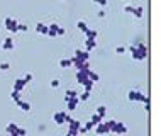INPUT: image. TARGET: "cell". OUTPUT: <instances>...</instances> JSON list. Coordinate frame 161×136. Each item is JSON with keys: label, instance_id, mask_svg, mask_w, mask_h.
Returning a JSON list of instances; mask_svg holds the SVG:
<instances>
[{"label": "cell", "instance_id": "3957f363", "mask_svg": "<svg viewBox=\"0 0 161 136\" xmlns=\"http://www.w3.org/2000/svg\"><path fill=\"white\" fill-rule=\"evenodd\" d=\"M127 99L132 101V102H144V104H149V99L142 94V92H139V90H129Z\"/></svg>", "mask_w": 161, "mask_h": 136}, {"label": "cell", "instance_id": "52a82bcc", "mask_svg": "<svg viewBox=\"0 0 161 136\" xmlns=\"http://www.w3.org/2000/svg\"><path fill=\"white\" fill-rule=\"evenodd\" d=\"M76 82L80 83V85H87L88 82V70H85V72H76Z\"/></svg>", "mask_w": 161, "mask_h": 136}, {"label": "cell", "instance_id": "4316f807", "mask_svg": "<svg viewBox=\"0 0 161 136\" xmlns=\"http://www.w3.org/2000/svg\"><path fill=\"white\" fill-rule=\"evenodd\" d=\"M122 10H124L126 14H132V12H134V5H131V4H126Z\"/></svg>", "mask_w": 161, "mask_h": 136}, {"label": "cell", "instance_id": "e0dca14e", "mask_svg": "<svg viewBox=\"0 0 161 136\" xmlns=\"http://www.w3.org/2000/svg\"><path fill=\"white\" fill-rule=\"evenodd\" d=\"M78 97H75V99H70V101L66 102V107H68V111H70V112H71V111H75V109H76V106H78Z\"/></svg>", "mask_w": 161, "mask_h": 136}, {"label": "cell", "instance_id": "7a4b0ae2", "mask_svg": "<svg viewBox=\"0 0 161 136\" xmlns=\"http://www.w3.org/2000/svg\"><path fill=\"white\" fill-rule=\"evenodd\" d=\"M5 133L10 136H26L27 131L24 128H20V126H17L15 122H9L5 126Z\"/></svg>", "mask_w": 161, "mask_h": 136}, {"label": "cell", "instance_id": "484cf974", "mask_svg": "<svg viewBox=\"0 0 161 136\" xmlns=\"http://www.w3.org/2000/svg\"><path fill=\"white\" fill-rule=\"evenodd\" d=\"M88 99H90V92H87V90H83V92H81L80 95H78V101H88Z\"/></svg>", "mask_w": 161, "mask_h": 136}, {"label": "cell", "instance_id": "d4e9b609", "mask_svg": "<svg viewBox=\"0 0 161 136\" xmlns=\"http://www.w3.org/2000/svg\"><path fill=\"white\" fill-rule=\"evenodd\" d=\"M104 122H105V126H107L109 133H112V129H114V126L117 124V121H115V119H109V121H104Z\"/></svg>", "mask_w": 161, "mask_h": 136}, {"label": "cell", "instance_id": "2e32d148", "mask_svg": "<svg viewBox=\"0 0 161 136\" xmlns=\"http://www.w3.org/2000/svg\"><path fill=\"white\" fill-rule=\"evenodd\" d=\"M97 38H98V31L90 29V27L85 31V39H97Z\"/></svg>", "mask_w": 161, "mask_h": 136}, {"label": "cell", "instance_id": "8fae6325", "mask_svg": "<svg viewBox=\"0 0 161 136\" xmlns=\"http://www.w3.org/2000/svg\"><path fill=\"white\" fill-rule=\"evenodd\" d=\"M93 129H95V133H97V135H109V129H107V126H105V122H104V121L98 122Z\"/></svg>", "mask_w": 161, "mask_h": 136}, {"label": "cell", "instance_id": "8992f818", "mask_svg": "<svg viewBox=\"0 0 161 136\" xmlns=\"http://www.w3.org/2000/svg\"><path fill=\"white\" fill-rule=\"evenodd\" d=\"M127 131H129L127 126H126L124 122H119V121H117V124H115L114 129H112V133H114V135H126Z\"/></svg>", "mask_w": 161, "mask_h": 136}, {"label": "cell", "instance_id": "9a60e30c", "mask_svg": "<svg viewBox=\"0 0 161 136\" xmlns=\"http://www.w3.org/2000/svg\"><path fill=\"white\" fill-rule=\"evenodd\" d=\"M58 27H60V24H56V22L49 24V26H47V36H49V38H58V36H56Z\"/></svg>", "mask_w": 161, "mask_h": 136}, {"label": "cell", "instance_id": "d590c367", "mask_svg": "<svg viewBox=\"0 0 161 136\" xmlns=\"http://www.w3.org/2000/svg\"><path fill=\"white\" fill-rule=\"evenodd\" d=\"M83 88H85L87 92H92V88H93V82H88L87 85H83Z\"/></svg>", "mask_w": 161, "mask_h": 136}, {"label": "cell", "instance_id": "6da1fadb", "mask_svg": "<svg viewBox=\"0 0 161 136\" xmlns=\"http://www.w3.org/2000/svg\"><path fill=\"white\" fill-rule=\"evenodd\" d=\"M129 51H131L132 60H136V61H142L146 56H148V48H146V44L141 43V41L132 43V44L129 46Z\"/></svg>", "mask_w": 161, "mask_h": 136}, {"label": "cell", "instance_id": "30bf717a", "mask_svg": "<svg viewBox=\"0 0 161 136\" xmlns=\"http://www.w3.org/2000/svg\"><path fill=\"white\" fill-rule=\"evenodd\" d=\"M68 126H70V128H68V131H75V133L78 135V129H80L81 122L78 121V119H73V117H71V121L68 122Z\"/></svg>", "mask_w": 161, "mask_h": 136}, {"label": "cell", "instance_id": "f35d334b", "mask_svg": "<svg viewBox=\"0 0 161 136\" xmlns=\"http://www.w3.org/2000/svg\"><path fill=\"white\" fill-rule=\"evenodd\" d=\"M105 14H107L105 10H98V17H105Z\"/></svg>", "mask_w": 161, "mask_h": 136}, {"label": "cell", "instance_id": "4dcf8cb0", "mask_svg": "<svg viewBox=\"0 0 161 136\" xmlns=\"http://www.w3.org/2000/svg\"><path fill=\"white\" fill-rule=\"evenodd\" d=\"M22 78H24V82H26V83H29V82H32L34 75L31 73V72H29V73H26V75H24V77H22Z\"/></svg>", "mask_w": 161, "mask_h": 136}, {"label": "cell", "instance_id": "ba28073f", "mask_svg": "<svg viewBox=\"0 0 161 136\" xmlns=\"http://www.w3.org/2000/svg\"><path fill=\"white\" fill-rule=\"evenodd\" d=\"M75 60H78V61H88V58H90V54L85 51V49H76L75 51V56H73Z\"/></svg>", "mask_w": 161, "mask_h": 136}, {"label": "cell", "instance_id": "ffe728a7", "mask_svg": "<svg viewBox=\"0 0 161 136\" xmlns=\"http://www.w3.org/2000/svg\"><path fill=\"white\" fill-rule=\"evenodd\" d=\"M95 114L98 116L100 119H105V114H107V107H105V106H98V107H97V111H95Z\"/></svg>", "mask_w": 161, "mask_h": 136}, {"label": "cell", "instance_id": "d6986e66", "mask_svg": "<svg viewBox=\"0 0 161 136\" xmlns=\"http://www.w3.org/2000/svg\"><path fill=\"white\" fill-rule=\"evenodd\" d=\"M75 97H78V94H76V90L75 88H68L66 92H65V101H70V99H75Z\"/></svg>", "mask_w": 161, "mask_h": 136}, {"label": "cell", "instance_id": "ab89813d", "mask_svg": "<svg viewBox=\"0 0 161 136\" xmlns=\"http://www.w3.org/2000/svg\"><path fill=\"white\" fill-rule=\"evenodd\" d=\"M66 136H78V135H76L75 131H68V133H66Z\"/></svg>", "mask_w": 161, "mask_h": 136}, {"label": "cell", "instance_id": "4fadbf2b", "mask_svg": "<svg viewBox=\"0 0 161 136\" xmlns=\"http://www.w3.org/2000/svg\"><path fill=\"white\" fill-rule=\"evenodd\" d=\"M15 104H17V107H19L20 111H24V112H29V111H31V102H26V101H22V99H19Z\"/></svg>", "mask_w": 161, "mask_h": 136}, {"label": "cell", "instance_id": "9c48e42d", "mask_svg": "<svg viewBox=\"0 0 161 136\" xmlns=\"http://www.w3.org/2000/svg\"><path fill=\"white\" fill-rule=\"evenodd\" d=\"M14 48H15V43H14L12 38H5L4 43H2V49L4 51H12Z\"/></svg>", "mask_w": 161, "mask_h": 136}, {"label": "cell", "instance_id": "83f0119b", "mask_svg": "<svg viewBox=\"0 0 161 136\" xmlns=\"http://www.w3.org/2000/svg\"><path fill=\"white\" fill-rule=\"evenodd\" d=\"M10 99H12L14 102H17L20 99V92H15V90H12V94H10Z\"/></svg>", "mask_w": 161, "mask_h": 136}, {"label": "cell", "instance_id": "f546056e", "mask_svg": "<svg viewBox=\"0 0 161 136\" xmlns=\"http://www.w3.org/2000/svg\"><path fill=\"white\" fill-rule=\"evenodd\" d=\"M49 85H51V87H53V88H58V87H60V85H61V82L58 80V78H53V80L49 82Z\"/></svg>", "mask_w": 161, "mask_h": 136}, {"label": "cell", "instance_id": "8d00e7d4", "mask_svg": "<svg viewBox=\"0 0 161 136\" xmlns=\"http://www.w3.org/2000/svg\"><path fill=\"white\" fill-rule=\"evenodd\" d=\"M115 53H117V54L126 53V46H117V48H115Z\"/></svg>", "mask_w": 161, "mask_h": 136}, {"label": "cell", "instance_id": "277c9868", "mask_svg": "<svg viewBox=\"0 0 161 136\" xmlns=\"http://www.w3.org/2000/svg\"><path fill=\"white\" fill-rule=\"evenodd\" d=\"M53 121L61 126V124H65V122H70L71 121V116L68 114V112H63V111H58V112H54L53 114Z\"/></svg>", "mask_w": 161, "mask_h": 136}, {"label": "cell", "instance_id": "d6a6232c", "mask_svg": "<svg viewBox=\"0 0 161 136\" xmlns=\"http://www.w3.org/2000/svg\"><path fill=\"white\" fill-rule=\"evenodd\" d=\"M65 34H66V29H65V27H58V31H56V36H65Z\"/></svg>", "mask_w": 161, "mask_h": 136}, {"label": "cell", "instance_id": "e575fe53", "mask_svg": "<svg viewBox=\"0 0 161 136\" xmlns=\"http://www.w3.org/2000/svg\"><path fill=\"white\" fill-rule=\"evenodd\" d=\"M83 128L87 129V131H90V129H93V128H95V124H93L92 121H88L87 124H83Z\"/></svg>", "mask_w": 161, "mask_h": 136}, {"label": "cell", "instance_id": "5bb4252c", "mask_svg": "<svg viewBox=\"0 0 161 136\" xmlns=\"http://www.w3.org/2000/svg\"><path fill=\"white\" fill-rule=\"evenodd\" d=\"M24 87H26L24 78H15V82H14V90H15V92H22Z\"/></svg>", "mask_w": 161, "mask_h": 136}, {"label": "cell", "instance_id": "1f68e13d", "mask_svg": "<svg viewBox=\"0 0 161 136\" xmlns=\"http://www.w3.org/2000/svg\"><path fill=\"white\" fill-rule=\"evenodd\" d=\"M9 68H10V65H9L7 61H2V63H0V70H2V72H7Z\"/></svg>", "mask_w": 161, "mask_h": 136}, {"label": "cell", "instance_id": "74e56055", "mask_svg": "<svg viewBox=\"0 0 161 136\" xmlns=\"http://www.w3.org/2000/svg\"><path fill=\"white\" fill-rule=\"evenodd\" d=\"M93 2H95V4H98V5H102V7L107 5V0H93Z\"/></svg>", "mask_w": 161, "mask_h": 136}, {"label": "cell", "instance_id": "cb8c5ba5", "mask_svg": "<svg viewBox=\"0 0 161 136\" xmlns=\"http://www.w3.org/2000/svg\"><path fill=\"white\" fill-rule=\"evenodd\" d=\"M76 27H78V31H81L83 34H85V31L88 29V26H87L85 20H78V22H76Z\"/></svg>", "mask_w": 161, "mask_h": 136}, {"label": "cell", "instance_id": "f1b7e54d", "mask_svg": "<svg viewBox=\"0 0 161 136\" xmlns=\"http://www.w3.org/2000/svg\"><path fill=\"white\" fill-rule=\"evenodd\" d=\"M90 121H92V122H93V124H95V126H97V124H98V122H102V121H104V119H100V117H98V116H97V114H93V116H92V117H90Z\"/></svg>", "mask_w": 161, "mask_h": 136}, {"label": "cell", "instance_id": "7402d4cb", "mask_svg": "<svg viewBox=\"0 0 161 136\" xmlns=\"http://www.w3.org/2000/svg\"><path fill=\"white\" fill-rule=\"evenodd\" d=\"M58 65H60V68H70L71 67V60H70V58H61V60L58 61Z\"/></svg>", "mask_w": 161, "mask_h": 136}, {"label": "cell", "instance_id": "ac0fdd59", "mask_svg": "<svg viewBox=\"0 0 161 136\" xmlns=\"http://www.w3.org/2000/svg\"><path fill=\"white\" fill-rule=\"evenodd\" d=\"M36 31H37L39 34L47 36V26L44 24V22H37V24H36Z\"/></svg>", "mask_w": 161, "mask_h": 136}, {"label": "cell", "instance_id": "44dd1931", "mask_svg": "<svg viewBox=\"0 0 161 136\" xmlns=\"http://www.w3.org/2000/svg\"><path fill=\"white\" fill-rule=\"evenodd\" d=\"M132 15H134L136 19H141L142 15H144V7H142V5L134 7V12H132Z\"/></svg>", "mask_w": 161, "mask_h": 136}, {"label": "cell", "instance_id": "5b68a950", "mask_svg": "<svg viewBox=\"0 0 161 136\" xmlns=\"http://www.w3.org/2000/svg\"><path fill=\"white\" fill-rule=\"evenodd\" d=\"M17 26H19V22L15 17H5L4 19V27L9 33H17Z\"/></svg>", "mask_w": 161, "mask_h": 136}, {"label": "cell", "instance_id": "7c38bea8", "mask_svg": "<svg viewBox=\"0 0 161 136\" xmlns=\"http://www.w3.org/2000/svg\"><path fill=\"white\" fill-rule=\"evenodd\" d=\"M97 44H98V41H97V39H85V51L90 53L92 49L97 48Z\"/></svg>", "mask_w": 161, "mask_h": 136}, {"label": "cell", "instance_id": "603a6c76", "mask_svg": "<svg viewBox=\"0 0 161 136\" xmlns=\"http://www.w3.org/2000/svg\"><path fill=\"white\" fill-rule=\"evenodd\" d=\"M88 80H90V82H93V83H95V82H98V80H100V75H98V73H95V72H92V70H88Z\"/></svg>", "mask_w": 161, "mask_h": 136}, {"label": "cell", "instance_id": "836d02e7", "mask_svg": "<svg viewBox=\"0 0 161 136\" xmlns=\"http://www.w3.org/2000/svg\"><path fill=\"white\" fill-rule=\"evenodd\" d=\"M27 29H29V27H27L26 24H20V22H19V26H17V31H20V33H26Z\"/></svg>", "mask_w": 161, "mask_h": 136}]
</instances>
